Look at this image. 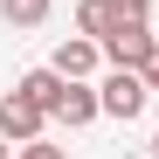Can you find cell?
I'll return each instance as SVG.
<instances>
[{
  "label": "cell",
  "mask_w": 159,
  "mask_h": 159,
  "mask_svg": "<svg viewBox=\"0 0 159 159\" xmlns=\"http://www.w3.org/2000/svg\"><path fill=\"white\" fill-rule=\"evenodd\" d=\"M97 48H104L111 69H139V76L159 62V35H145V21H118V28H104Z\"/></svg>",
  "instance_id": "1"
},
{
  "label": "cell",
  "mask_w": 159,
  "mask_h": 159,
  "mask_svg": "<svg viewBox=\"0 0 159 159\" xmlns=\"http://www.w3.org/2000/svg\"><path fill=\"white\" fill-rule=\"evenodd\" d=\"M97 97H104V118H118V125H131V118L145 111V97H152V83H145L139 69H111V76L97 83Z\"/></svg>",
  "instance_id": "2"
},
{
  "label": "cell",
  "mask_w": 159,
  "mask_h": 159,
  "mask_svg": "<svg viewBox=\"0 0 159 159\" xmlns=\"http://www.w3.org/2000/svg\"><path fill=\"white\" fill-rule=\"evenodd\" d=\"M42 125H48V111H42L28 90H7V97H0V139L28 145V139H42Z\"/></svg>",
  "instance_id": "3"
},
{
  "label": "cell",
  "mask_w": 159,
  "mask_h": 159,
  "mask_svg": "<svg viewBox=\"0 0 159 159\" xmlns=\"http://www.w3.org/2000/svg\"><path fill=\"white\" fill-rule=\"evenodd\" d=\"M145 14H152V0H76V28L83 35H104L118 21H145Z\"/></svg>",
  "instance_id": "4"
},
{
  "label": "cell",
  "mask_w": 159,
  "mask_h": 159,
  "mask_svg": "<svg viewBox=\"0 0 159 159\" xmlns=\"http://www.w3.org/2000/svg\"><path fill=\"white\" fill-rule=\"evenodd\" d=\"M69 83H76V76H62L56 62H48V69H28V76H21V90H28V97L42 104V111H48V118L62 111V97H69Z\"/></svg>",
  "instance_id": "5"
},
{
  "label": "cell",
  "mask_w": 159,
  "mask_h": 159,
  "mask_svg": "<svg viewBox=\"0 0 159 159\" xmlns=\"http://www.w3.org/2000/svg\"><path fill=\"white\" fill-rule=\"evenodd\" d=\"M90 118H104V97L83 83V76H76L69 97H62V111H56V125H69V131H76V125H90Z\"/></svg>",
  "instance_id": "6"
},
{
  "label": "cell",
  "mask_w": 159,
  "mask_h": 159,
  "mask_svg": "<svg viewBox=\"0 0 159 159\" xmlns=\"http://www.w3.org/2000/svg\"><path fill=\"white\" fill-rule=\"evenodd\" d=\"M97 56H104V48H97V35H69L48 62H56L62 76H90V69H97Z\"/></svg>",
  "instance_id": "7"
},
{
  "label": "cell",
  "mask_w": 159,
  "mask_h": 159,
  "mask_svg": "<svg viewBox=\"0 0 159 159\" xmlns=\"http://www.w3.org/2000/svg\"><path fill=\"white\" fill-rule=\"evenodd\" d=\"M0 14L14 28H35V21H48V0H0Z\"/></svg>",
  "instance_id": "8"
},
{
  "label": "cell",
  "mask_w": 159,
  "mask_h": 159,
  "mask_svg": "<svg viewBox=\"0 0 159 159\" xmlns=\"http://www.w3.org/2000/svg\"><path fill=\"white\" fill-rule=\"evenodd\" d=\"M21 159H69L62 145H42V139H28V145H21Z\"/></svg>",
  "instance_id": "9"
},
{
  "label": "cell",
  "mask_w": 159,
  "mask_h": 159,
  "mask_svg": "<svg viewBox=\"0 0 159 159\" xmlns=\"http://www.w3.org/2000/svg\"><path fill=\"white\" fill-rule=\"evenodd\" d=\"M0 159H7V139H0Z\"/></svg>",
  "instance_id": "10"
},
{
  "label": "cell",
  "mask_w": 159,
  "mask_h": 159,
  "mask_svg": "<svg viewBox=\"0 0 159 159\" xmlns=\"http://www.w3.org/2000/svg\"><path fill=\"white\" fill-rule=\"evenodd\" d=\"M152 159H159V139H152Z\"/></svg>",
  "instance_id": "11"
}]
</instances>
